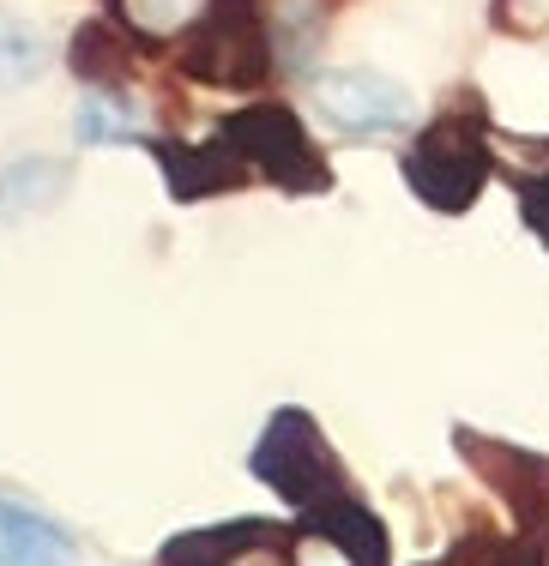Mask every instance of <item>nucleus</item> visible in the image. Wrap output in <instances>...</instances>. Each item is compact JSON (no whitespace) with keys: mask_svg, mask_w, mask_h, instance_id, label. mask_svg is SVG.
I'll return each instance as SVG.
<instances>
[{"mask_svg":"<svg viewBox=\"0 0 549 566\" xmlns=\"http://www.w3.org/2000/svg\"><path fill=\"white\" fill-rule=\"evenodd\" d=\"M405 181H411V193H417L428 211H447V218L472 211L477 193H484V181H489L484 120L465 115V109L428 120L417 139H411V151H405Z\"/></svg>","mask_w":549,"mask_h":566,"instance_id":"nucleus-1","label":"nucleus"},{"mask_svg":"<svg viewBox=\"0 0 549 566\" xmlns=\"http://www.w3.org/2000/svg\"><path fill=\"white\" fill-rule=\"evenodd\" d=\"M182 73L199 85L248 91L272 73V36L253 0H211L182 31Z\"/></svg>","mask_w":549,"mask_h":566,"instance_id":"nucleus-2","label":"nucleus"},{"mask_svg":"<svg viewBox=\"0 0 549 566\" xmlns=\"http://www.w3.org/2000/svg\"><path fill=\"white\" fill-rule=\"evenodd\" d=\"M253 476L272 482V494H284V501L302 506V512L344 501L339 458H332L327 434L314 428V416H302V410H278L272 422H266L260 447H253Z\"/></svg>","mask_w":549,"mask_h":566,"instance_id":"nucleus-3","label":"nucleus"},{"mask_svg":"<svg viewBox=\"0 0 549 566\" xmlns=\"http://www.w3.org/2000/svg\"><path fill=\"white\" fill-rule=\"evenodd\" d=\"M218 139L236 151V164H242V169L272 175L278 187H290V193H314V187H327V164L314 157V145H308L297 109H284V103L242 109L230 127L218 133Z\"/></svg>","mask_w":549,"mask_h":566,"instance_id":"nucleus-4","label":"nucleus"},{"mask_svg":"<svg viewBox=\"0 0 549 566\" xmlns=\"http://www.w3.org/2000/svg\"><path fill=\"white\" fill-rule=\"evenodd\" d=\"M314 103H320V115H327L332 127L369 133V139L398 133V127L417 120L411 91L398 85V78L374 73V66H332V73H314Z\"/></svg>","mask_w":549,"mask_h":566,"instance_id":"nucleus-5","label":"nucleus"},{"mask_svg":"<svg viewBox=\"0 0 549 566\" xmlns=\"http://www.w3.org/2000/svg\"><path fill=\"white\" fill-rule=\"evenodd\" d=\"M459 458H472L484 470V482L514 506L519 531L538 548H549V458L526 452V447H501V440H484V434H465V428H459Z\"/></svg>","mask_w":549,"mask_h":566,"instance_id":"nucleus-6","label":"nucleus"},{"mask_svg":"<svg viewBox=\"0 0 549 566\" xmlns=\"http://www.w3.org/2000/svg\"><path fill=\"white\" fill-rule=\"evenodd\" d=\"M0 566H73V543L55 518L0 501Z\"/></svg>","mask_w":549,"mask_h":566,"instance_id":"nucleus-7","label":"nucleus"},{"mask_svg":"<svg viewBox=\"0 0 549 566\" xmlns=\"http://www.w3.org/2000/svg\"><path fill=\"white\" fill-rule=\"evenodd\" d=\"M73 169L55 164V157H19L7 175H0V223H24L43 218L49 206H61Z\"/></svg>","mask_w":549,"mask_h":566,"instance_id":"nucleus-8","label":"nucleus"},{"mask_svg":"<svg viewBox=\"0 0 549 566\" xmlns=\"http://www.w3.org/2000/svg\"><path fill=\"white\" fill-rule=\"evenodd\" d=\"M157 157H164V175H169V187H176L182 199H206V193L236 187L248 175L224 139H211L206 151H194V145H157Z\"/></svg>","mask_w":549,"mask_h":566,"instance_id":"nucleus-9","label":"nucleus"},{"mask_svg":"<svg viewBox=\"0 0 549 566\" xmlns=\"http://www.w3.org/2000/svg\"><path fill=\"white\" fill-rule=\"evenodd\" d=\"M314 531L332 536V543L351 555V566H386V531H381V518H374L369 506H356L351 494H344V501H332V506H320L314 512Z\"/></svg>","mask_w":549,"mask_h":566,"instance_id":"nucleus-10","label":"nucleus"},{"mask_svg":"<svg viewBox=\"0 0 549 566\" xmlns=\"http://www.w3.org/2000/svg\"><path fill=\"white\" fill-rule=\"evenodd\" d=\"M248 543H278V536L253 518L230 524V531H194V536H176V543L164 548V566H230Z\"/></svg>","mask_w":549,"mask_h":566,"instance_id":"nucleus-11","label":"nucleus"},{"mask_svg":"<svg viewBox=\"0 0 549 566\" xmlns=\"http://www.w3.org/2000/svg\"><path fill=\"white\" fill-rule=\"evenodd\" d=\"M49 73V36L37 24L0 12V91H19V85H37Z\"/></svg>","mask_w":549,"mask_h":566,"instance_id":"nucleus-12","label":"nucleus"},{"mask_svg":"<svg viewBox=\"0 0 549 566\" xmlns=\"http://www.w3.org/2000/svg\"><path fill=\"white\" fill-rule=\"evenodd\" d=\"M206 7H211V0H115V12H122L127 31L152 36V43H164V36H182Z\"/></svg>","mask_w":549,"mask_h":566,"instance_id":"nucleus-13","label":"nucleus"},{"mask_svg":"<svg viewBox=\"0 0 549 566\" xmlns=\"http://www.w3.org/2000/svg\"><path fill=\"white\" fill-rule=\"evenodd\" d=\"M73 73L91 85H115L127 73V43L115 36V24H85L73 36Z\"/></svg>","mask_w":549,"mask_h":566,"instance_id":"nucleus-14","label":"nucleus"},{"mask_svg":"<svg viewBox=\"0 0 549 566\" xmlns=\"http://www.w3.org/2000/svg\"><path fill=\"white\" fill-rule=\"evenodd\" d=\"M103 139H133V120L115 115V103H85L79 109V145H103Z\"/></svg>","mask_w":549,"mask_h":566,"instance_id":"nucleus-15","label":"nucleus"},{"mask_svg":"<svg viewBox=\"0 0 549 566\" xmlns=\"http://www.w3.org/2000/svg\"><path fill=\"white\" fill-rule=\"evenodd\" d=\"M290 566H351V555H344L332 536H320L314 524H308L302 536H290Z\"/></svg>","mask_w":549,"mask_h":566,"instance_id":"nucleus-16","label":"nucleus"},{"mask_svg":"<svg viewBox=\"0 0 549 566\" xmlns=\"http://www.w3.org/2000/svg\"><path fill=\"white\" fill-rule=\"evenodd\" d=\"M519 206H526V223L538 229V241L549 248V169H543V175H526V181H519Z\"/></svg>","mask_w":549,"mask_h":566,"instance_id":"nucleus-17","label":"nucleus"},{"mask_svg":"<svg viewBox=\"0 0 549 566\" xmlns=\"http://www.w3.org/2000/svg\"><path fill=\"white\" fill-rule=\"evenodd\" d=\"M501 31H519V36L549 31V0H501Z\"/></svg>","mask_w":549,"mask_h":566,"instance_id":"nucleus-18","label":"nucleus"}]
</instances>
